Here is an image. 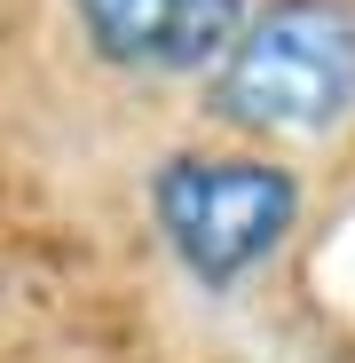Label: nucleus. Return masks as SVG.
Returning a JSON list of instances; mask_svg holds the SVG:
<instances>
[{
	"instance_id": "f257e3e1",
	"label": "nucleus",
	"mask_w": 355,
	"mask_h": 363,
	"mask_svg": "<svg viewBox=\"0 0 355 363\" xmlns=\"http://www.w3.org/2000/svg\"><path fill=\"white\" fill-rule=\"evenodd\" d=\"M150 221L198 292H237L300 229V174L269 150H174L150 174Z\"/></svg>"
},
{
	"instance_id": "f03ea898",
	"label": "nucleus",
	"mask_w": 355,
	"mask_h": 363,
	"mask_svg": "<svg viewBox=\"0 0 355 363\" xmlns=\"http://www.w3.org/2000/svg\"><path fill=\"white\" fill-rule=\"evenodd\" d=\"M213 111L245 135H324L355 111V9L276 0L213 64Z\"/></svg>"
},
{
	"instance_id": "7ed1b4c3",
	"label": "nucleus",
	"mask_w": 355,
	"mask_h": 363,
	"mask_svg": "<svg viewBox=\"0 0 355 363\" xmlns=\"http://www.w3.org/2000/svg\"><path fill=\"white\" fill-rule=\"evenodd\" d=\"M64 9L87 55L127 79H198L245 24V0H64Z\"/></svg>"
}]
</instances>
